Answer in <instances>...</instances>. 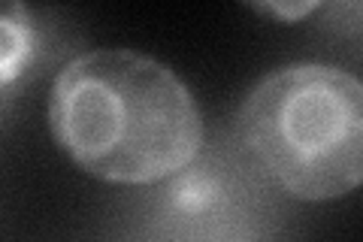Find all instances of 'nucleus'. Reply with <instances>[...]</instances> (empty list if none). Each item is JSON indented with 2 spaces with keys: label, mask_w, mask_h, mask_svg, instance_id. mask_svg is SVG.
I'll return each instance as SVG.
<instances>
[{
  "label": "nucleus",
  "mask_w": 363,
  "mask_h": 242,
  "mask_svg": "<svg viewBox=\"0 0 363 242\" xmlns=\"http://www.w3.org/2000/svg\"><path fill=\"white\" fill-rule=\"evenodd\" d=\"M49 124L58 145L91 176L149 185L200 155L194 94L167 64L130 49L76 55L55 79Z\"/></svg>",
  "instance_id": "nucleus-1"
},
{
  "label": "nucleus",
  "mask_w": 363,
  "mask_h": 242,
  "mask_svg": "<svg viewBox=\"0 0 363 242\" xmlns=\"http://www.w3.org/2000/svg\"><path fill=\"white\" fill-rule=\"evenodd\" d=\"M240 140L297 200H333L363 179V85L330 64H291L248 91Z\"/></svg>",
  "instance_id": "nucleus-2"
},
{
  "label": "nucleus",
  "mask_w": 363,
  "mask_h": 242,
  "mask_svg": "<svg viewBox=\"0 0 363 242\" xmlns=\"http://www.w3.org/2000/svg\"><path fill=\"white\" fill-rule=\"evenodd\" d=\"M43 55V18L28 4H0V88L18 82Z\"/></svg>",
  "instance_id": "nucleus-3"
},
{
  "label": "nucleus",
  "mask_w": 363,
  "mask_h": 242,
  "mask_svg": "<svg viewBox=\"0 0 363 242\" xmlns=\"http://www.w3.org/2000/svg\"><path fill=\"white\" fill-rule=\"evenodd\" d=\"M255 9H257V13H269V16H281V18L297 21L306 13L318 9V4H255Z\"/></svg>",
  "instance_id": "nucleus-4"
}]
</instances>
